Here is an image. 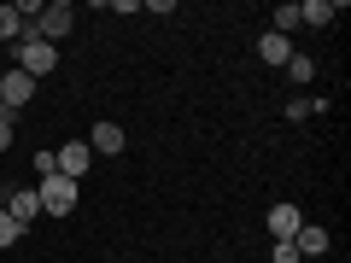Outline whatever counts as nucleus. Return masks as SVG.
<instances>
[{
  "label": "nucleus",
  "instance_id": "f257e3e1",
  "mask_svg": "<svg viewBox=\"0 0 351 263\" xmlns=\"http://www.w3.org/2000/svg\"><path fill=\"white\" fill-rule=\"evenodd\" d=\"M18 71L24 76H47V71H59V47H47V41H36L24 29V41H18Z\"/></svg>",
  "mask_w": 351,
  "mask_h": 263
},
{
  "label": "nucleus",
  "instance_id": "f03ea898",
  "mask_svg": "<svg viewBox=\"0 0 351 263\" xmlns=\"http://www.w3.org/2000/svg\"><path fill=\"white\" fill-rule=\"evenodd\" d=\"M36 199H41V211L64 216V211H71V205H76V181H71V175H41Z\"/></svg>",
  "mask_w": 351,
  "mask_h": 263
},
{
  "label": "nucleus",
  "instance_id": "7ed1b4c3",
  "mask_svg": "<svg viewBox=\"0 0 351 263\" xmlns=\"http://www.w3.org/2000/svg\"><path fill=\"white\" fill-rule=\"evenodd\" d=\"M71 24H76V12L64 6V0H53V6H41V18H36V29H29V36H36V41H47V47H53L59 36H71Z\"/></svg>",
  "mask_w": 351,
  "mask_h": 263
},
{
  "label": "nucleus",
  "instance_id": "20e7f679",
  "mask_svg": "<svg viewBox=\"0 0 351 263\" xmlns=\"http://www.w3.org/2000/svg\"><path fill=\"white\" fill-rule=\"evenodd\" d=\"M29 94H36V76H24L18 64L0 76V112H6V117H12L18 105H29Z\"/></svg>",
  "mask_w": 351,
  "mask_h": 263
},
{
  "label": "nucleus",
  "instance_id": "39448f33",
  "mask_svg": "<svg viewBox=\"0 0 351 263\" xmlns=\"http://www.w3.org/2000/svg\"><path fill=\"white\" fill-rule=\"evenodd\" d=\"M59 158V175H71V181H82L88 175V164H94V152H88V140H71L64 152H53Z\"/></svg>",
  "mask_w": 351,
  "mask_h": 263
},
{
  "label": "nucleus",
  "instance_id": "423d86ee",
  "mask_svg": "<svg viewBox=\"0 0 351 263\" xmlns=\"http://www.w3.org/2000/svg\"><path fill=\"white\" fill-rule=\"evenodd\" d=\"M299 228H304V211H299V205H269V234H276V240H293Z\"/></svg>",
  "mask_w": 351,
  "mask_h": 263
},
{
  "label": "nucleus",
  "instance_id": "0eeeda50",
  "mask_svg": "<svg viewBox=\"0 0 351 263\" xmlns=\"http://www.w3.org/2000/svg\"><path fill=\"white\" fill-rule=\"evenodd\" d=\"M88 152H94V158H117V152H123V129H117V123H100L94 135H88Z\"/></svg>",
  "mask_w": 351,
  "mask_h": 263
},
{
  "label": "nucleus",
  "instance_id": "6e6552de",
  "mask_svg": "<svg viewBox=\"0 0 351 263\" xmlns=\"http://www.w3.org/2000/svg\"><path fill=\"white\" fill-rule=\"evenodd\" d=\"M258 59H263V64H287V59H293V41L276 36V29H263V36H258Z\"/></svg>",
  "mask_w": 351,
  "mask_h": 263
},
{
  "label": "nucleus",
  "instance_id": "1a4fd4ad",
  "mask_svg": "<svg viewBox=\"0 0 351 263\" xmlns=\"http://www.w3.org/2000/svg\"><path fill=\"white\" fill-rule=\"evenodd\" d=\"M0 211H6V216H12V223H18V228H24V223H29V216H36V211H41V199H36V193H18V188H12V193H6V205H0Z\"/></svg>",
  "mask_w": 351,
  "mask_h": 263
},
{
  "label": "nucleus",
  "instance_id": "9d476101",
  "mask_svg": "<svg viewBox=\"0 0 351 263\" xmlns=\"http://www.w3.org/2000/svg\"><path fill=\"white\" fill-rule=\"evenodd\" d=\"M293 251H299V258H316V251H328V228H299V234H293Z\"/></svg>",
  "mask_w": 351,
  "mask_h": 263
},
{
  "label": "nucleus",
  "instance_id": "9b49d317",
  "mask_svg": "<svg viewBox=\"0 0 351 263\" xmlns=\"http://www.w3.org/2000/svg\"><path fill=\"white\" fill-rule=\"evenodd\" d=\"M299 24H334V6H328V0H304V6H299Z\"/></svg>",
  "mask_w": 351,
  "mask_h": 263
},
{
  "label": "nucleus",
  "instance_id": "f8f14e48",
  "mask_svg": "<svg viewBox=\"0 0 351 263\" xmlns=\"http://www.w3.org/2000/svg\"><path fill=\"white\" fill-rule=\"evenodd\" d=\"M0 41H24V18H18V6H0Z\"/></svg>",
  "mask_w": 351,
  "mask_h": 263
},
{
  "label": "nucleus",
  "instance_id": "ddd939ff",
  "mask_svg": "<svg viewBox=\"0 0 351 263\" xmlns=\"http://www.w3.org/2000/svg\"><path fill=\"white\" fill-rule=\"evenodd\" d=\"M287 76H293V82H311V76H316V64L304 59V53H293V59H287Z\"/></svg>",
  "mask_w": 351,
  "mask_h": 263
},
{
  "label": "nucleus",
  "instance_id": "4468645a",
  "mask_svg": "<svg viewBox=\"0 0 351 263\" xmlns=\"http://www.w3.org/2000/svg\"><path fill=\"white\" fill-rule=\"evenodd\" d=\"M293 24H299V6H276V36H287Z\"/></svg>",
  "mask_w": 351,
  "mask_h": 263
},
{
  "label": "nucleus",
  "instance_id": "2eb2a0df",
  "mask_svg": "<svg viewBox=\"0 0 351 263\" xmlns=\"http://www.w3.org/2000/svg\"><path fill=\"white\" fill-rule=\"evenodd\" d=\"M18 234H24V228H18V223H12V216L0 211V246H12V240H18Z\"/></svg>",
  "mask_w": 351,
  "mask_h": 263
},
{
  "label": "nucleus",
  "instance_id": "dca6fc26",
  "mask_svg": "<svg viewBox=\"0 0 351 263\" xmlns=\"http://www.w3.org/2000/svg\"><path fill=\"white\" fill-rule=\"evenodd\" d=\"M276 263H299V251H293V240H276V251H269Z\"/></svg>",
  "mask_w": 351,
  "mask_h": 263
},
{
  "label": "nucleus",
  "instance_id": "f3484780",
  "mask_svg": "<svg viewBox=\"0 0 351 263\" xmlns=\"http://www.w3.org/2000/svg\"><path fill=\"white\" fill-rule=\"evenodd\" d=\"M12 147V117H0V152Z\"/></svg>",
  "mask_w": 351,
  "mask_h": 263
},
{
  "label": "nucleus",
  "instance_id": "a211bd4d",
  "mask_svg": "<svg viewBox=\"0 0 351 263\" xmlns=\"http://www.w3.org/2000/svg\"><path fill=\"white\" fill-rule=\"evenodd\" d=\"M0 117H6V112H0Z\"/></svg>",
  "mask_w": 351,
  "mask_h": 263
}]
</instances>
